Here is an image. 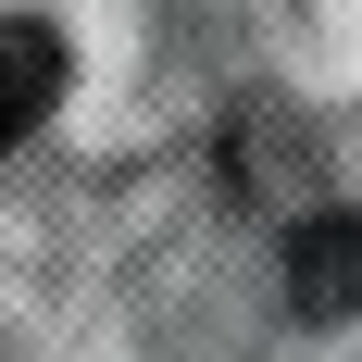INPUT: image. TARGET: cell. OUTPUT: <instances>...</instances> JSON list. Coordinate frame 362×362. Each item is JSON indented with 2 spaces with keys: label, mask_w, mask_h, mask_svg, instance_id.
I'll use <instances>...</instances> for the list:
<instances>
[{
  "label": "cell",
  "mask_w": 362,
  "mask_h": 362,
  "mask_svg": "<svg viewBox=\"0 0 362 362\" xmlns=\"http://www.w3.org/2000/svg\"><path fill=\"white\" fill-rule=\"evenodd\" d=\"M288 300H300V325L362 313V213H313L288 238Z\"/></svg>",
  "instance_id": "cell-1"
},
{
  "label": "cell",
  "mask_w": 362,
  "mask_h": 362,
  "mask_svg": "<svg viewBox=\"0 0 362 362\" xmlns=\"http://www.w3.org/2000/svg\"><path fill=\"white\" fill-rule=\"evenodd\" d=\"M50 100H63V37L50 25H0V150L25 138Z\"/></svg>",
  "instance_id": "cell-2"
}]
</instances>
